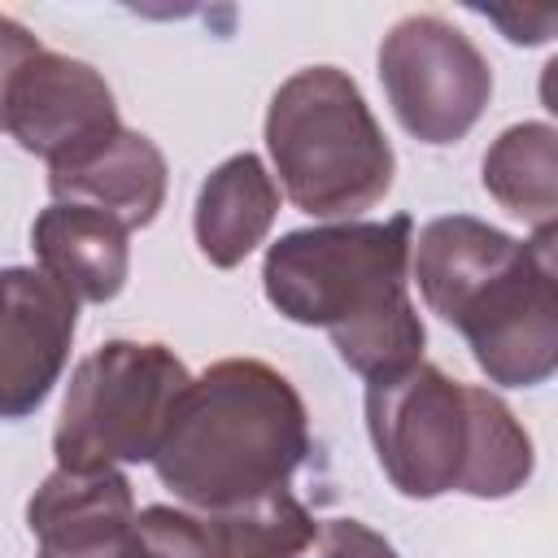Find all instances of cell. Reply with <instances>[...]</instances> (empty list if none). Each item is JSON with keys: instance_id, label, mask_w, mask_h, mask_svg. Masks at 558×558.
<instances>
[{"instance_id": "5bb4252c", "label": "cell", "mask_w": 558, "mask_h": 558, "mask_svg": "<svg viewBox=\"0 0 558 558\" xmlns=\"http://www.w3.org/2000/svg\"><path fill=\"white\" fill-rule=\"evenodd\" d=\"M484 187L488 196L541 227H554L558 214V135L549 122H523L501 131V140L484 153Z\"/></svg>"}, {"instance_id": "3957f363", "label": "cell", "mask_w": 558, "mask_h": 558, "mask_svg": "<svg viewBox=\"0 0 558 558\" xmlns=\"http://www.w3.org/2000/svg\"><path fill=\"white\" fill-rule=\"evenodd\" d=\"M410 218L292 231L266 253L270 305L305 327H327L344 366L371 379L423 362V323L410 305Z\"/></svg>"}, {"instance_id": "e0dca14e", "label": "cell", "mask_w": 558, "mask_h": 558, "mask_svg": "<svg viewBox=\"0 0 558 558\" xmlns=\"http://www.w3.org/2000/svg\"><path fill=\"white\" fill-rule=\"evenodd\" d=\"M39 52V39L22 26V22H13V17H4L0 13V126H4V105H9V87H13V78H17V70L31 61Z\"/></svg>"}, {"instance_id": "9c48e42d", "label": "cell", "mask_w": 558, "mask_h": 558, "mask_svg": "<svg viewBox=\"0 0 558 558\" xmlns=\"http://www.w3.org/2000/svg\"><path fill=\"white\" fill-rule=\"evenodd\" d=\"M78 301L44 270H0V418L31 414L57 384Z\"/></svg>"}, {"instance_id": "277c9868", "label": "cell", "mask_w": 558, "mask_h": 558, "mask_svg": "<svg viewBox=\"0 0 558 558\" xmlns=\"http://www.w3.org/2000/svg\"><path fill=\"white\" fill-rule=\"evenodd\" d=\"M366 427L405 497H510L532 475V440L510 405L427 362L366 384Z\"/></svg>"}, {"instance_id": "4fadbf2b", "label": "cell", "mask_w": 558, "mask_h": 558, "mask_svg": "<svg viewBox=\"0 0 558 558\" xmlns=\"http://www.w3.org/2000/svg\"><path fill=\"white\" fill-rule=\"evenodd\" d=\"M279 214V187L253 153L227 157L196 196V244L209 266L231 270L240 266Z\"/></svg>"}, {"instance_id": "52a82bcc", "label": "cell", "mask_w": 558, "mask_h": 558, "mask_svg": "<svg viewBox=\"0 0 558 558\" xmlns=\"http://www.w3.org/2000/svg\"><path fill=\"white\" fill-rule=\"evenodd\" d=\"M379 78L392 113L423 144L462 140L493 92V70L484 52L436 13L401 17L384 35Z\"/></svg>"}, {"instance_id": "2e32d148", "label": "cell", "mask_w": 558, "mask_h": 558, "mask_svg": "<svg viewBox=\"0 0 558 558\" xmlns=\"http://www.w3.org/2000/svg\"><path fill=\"white\" fill-rule=\"evenodd\" d=\"M296 558H397V549L357 519H327L314 545Z\"/></svg>"}, {"instance_id": "7a4b0ae2", "label": "cell", "mask_w": 558, "mask_h": 558, "mask_svg": "<svg viewBox=\"0 0 558 558\" xmlns=\"http://www.w3.org/2000/svg\"><path fill=\"white\" fill-rule=\"evenodd\" d=\"M305 453L310 423L296 388L257 357H227L183 388L153 466L183 506L231 519L292 493Z\"/></svg>"}, {"instance_id": "5b68a950", "label": "cell", "mask_w": 558, "mask_h": 558, "mask_svg": "<svg viewBox=\"0 0 558 558\" xmlns=\"http://www.w3.org/2000/svg\"><path fill=\"white\" fill-rule=\"evenodd\" d=\"M266 148L288 201L314 218L362 214L392 187V148L336 65L296 70L270 100Z\"/></svg>"}, {"instance_id": "8fae6325", "label": "cell", "mask_w": 558, "mask_h": 558, "mask_svg": "<svg viewBox=\"0 0 558 558\" xmlns=\"http://www.w3.org/2000/svg\"><path fill=\"white\" fill-rule=\"evenodd\" d=\"M48 187L57 201L92 205L118 218L126 231L148 227L166 201V157L140 131H113L87 157L48 170Z\"/></svg>"}, {"instance_id": "30bf717a", "label": "cell", "mask_w": 558, "mask_h": 558, "mask_svg": "<svg viewBox=\"0 0 558 558\" xmlns=\"http://www.w3.org/2000/svg\"><path fill=\"white\" fill-rule=\"evenodd\" d=\"M26 523L39 541V558H122L135 501L122 471H52L31 506Z\"/></svg>"}, {"instance_id": "9a60e30c", "label": "cell", "mask_w": 558, "mask_h": 558, "mask_svg": "<svg viewBox=\"0 0 558 558\" xmlns=\"http://www.w3.org/2000/svg\"><path fill=\"white\" fill-rule=\"evenodd\" d=\"M122 558H231L218 527L174 506H148L135 514Z\"/></svg>"}, {"instance_id": "6da1fadb", "label": "cell", "mask_w": 558, "mask_h": 558, "mask_svg": "<svg viewBox=\"0 0 558 558\" xmlns=\"http://www.w3.org/2000/svg\"><path fill=\"white\" fill-rule=\"evenodd\" d=\"M410 266L432 314L453 323L493 384L532 388L558 366V270L554 227L514 240L480 218L453 214L423 227Z\"/></svg>"}, {"instance_id": "7c38bea8", "label": "cell", "mask_w": 558, "mask_h": 558, "mask_svg": "<svg viewBox=\"0 0 558 558\" xmlns=\"http://www.w3.org/2000/svg\"><path fill=\"white\" fill-rule=\"evenodd\" d=\"M31 244L39 270L74 301H109L126 283V227L92 205H48L31 227Z\"/></svg>"}, {"instance_id": "8992f818", "label": "cell", "mask_w": 558, "mask_h": 558, "mask_svg": "<svg viewBox=\"0 0 558 558\" xmlns=\"http://www.w3.org/2000/svg\"><path fill=\"white\" fill-rule=\"evenodd\" d=\"M187 384V366L153 340H109L87 353L70 375L52 432L61 471L153 462Z\"/></svg>"}, {"instance_id": "ba28073f", "label": "cell", "mask_w": 558, "mask_h": 558, "mask_svg": "<svg viewBox=\"0 0 558 558\" xmlns=\"http://www.w3.org/2000/svg\"><path fill=\"white\" fill-rule=\"evenodd\" d=\"M4 131L48 170L70 166L118 131L113 92L87 61L39 48L9 87Z\"/></svg>"}]
</instances>
